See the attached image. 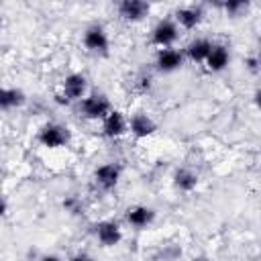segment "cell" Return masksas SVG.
<instances>
[{
  "instance_id": "obj_1",
  "label": "cell",
  "mask_w": 261,
  "mask_h": 261,
  "mask_svg": "<svg viewBox=\"0 0 261 261\" xmlns=\"http://www.w3.org/2000/svg\"><path fill=\"white\" fill-rule=\"evenodd\" d=\"M71 130L61 122H45L37 133V143L45 149H61L69 145Z\"/></svg>"
},
{
  "instance_id": "obj_2",
  "label": "cell",
  "mask_w": 261,
  "mask_h": 261,
  "mask_svg": "<svg viewBox=\"0 0 261 261\" xmlns=\"http://www.w3.org/2000/svg\"><path fill=\"white\" fill-rule=\"evenodd\" d=\"M112 110V104L110 100L104 96V94H86V98L80 100V114L86 118V120H104L108 116V112Z\"/></svg>"
},
{
  "instance_id": "obj_3",
  "label": "cell",
  "mask_w": 261,
  "mask_h": 261,
  "mask_svg": "<svg viewBox=\"0 0 261 261\" xmlns=\"http://www.w3.org/2000/svg\"><path fill=\"white\" fill-rule=\"evenodd\" d=\"M179 35H181V31H179V27L175 24L173 18H161L151 29V45H155L157 49L175 47Z\"/></svg>"
},
{
  "instance_id": "obj_4",
  "label": "cell",
  "mask_w": 261,
  "mask_h": 261,
  "mask_svg": "<svg viewBox=\"0 0 261 261\" xmlns=\"http://www.w3.org/2000/svg\"><path fill=\"white\" fill-rule=\"evenodd\" d=\"M92 232H94V239L104 249H112V247L120 245V241H122V226H120V222H116L112 218L98 220L92 226Z\"/></svg>"
},
{
  "instance_id": "obj_5",
  "label": "cell",
  "mask_w": 261,
  "mask_h": 261,
  "mask_svg": "<svg viewBox=\"0 0 261 261\" xmlns=\"http://www.w3.org/2000/svg\"><path fill=\"white\" fill-rule=\"evenodd\" d=\"M84 47L94 55H108L110 49V37L102 24H90L82 35Z\"/></svg>"
},
{
  "instance_id": "obj_6",
  "label": "cell",
  "mask_w": 261,
  "mask_h": 261,
  "mask_svg": "<svg viewBox=\"0 0 261 261\" xmlns=\"http://www.w3.org/2000/svg\"><path fill=\"white\" fill-rule=\"evenodd\" d=\"M59 94L67 100V104L80 102L88 94V77L84 73H77V71L67 73L63 77V82H61V92Z\"/></svg>"
},
{
  "instance_id": "obj_7",
  "label": "cell",
  "mask_w": 261,
  "mask_h": 261,
  "mask_svg": "<svg viewBox=\"0 0 261 261\" xmlns=\"http://www.w3.org/2000/svg\"><path fill=\"white\" fill-rule=\"evenodd\" d=\"M184 61H186L184 51L177 47L157 49V53H155V69L159 73H173V71L181 69Z\"/></svg>"
},
{
  "instance_id": "obj_8",
  "label": "cell",
  "mask_w": 261,
  "mask_h": 261,
  "mask_svg": "<svg viewBox=\"0 0 261 261\" xmlns=\"http://www.w3.org/2000/svg\"><path fill=\"white\" fill-rule=\"evenodd\" d=\"M171 18L179 27V31H194L204 20V8L200 4H186V6L175 8Z\"/></svg>"
},
{
  "instance_id": "obj_9",
  "label": "cell",
  "mask_w": 261,
  "mask_h": 261,
  "mask_svg": "<svg viewBox=\"0 0 261 261\" xmlns=\"http://www.w3.org/2000/svg\"><path fill=\"white\" fill-rule=\"evenodd\" d=\"M116 12L124 22H141L149 16L151 4L145 0H122L116 4Z\"/></svg>"
},
{
  "instance_id": "obj_10",
  "label": "cell",
  "mask_w": 261,
  "mask_h": 261,
  "mask_svg": "<svg viewBox=\"0 0 261 261\" xmlns=\"http://www.w3.org/2000/svg\"><path fill=\"white\" fill-rule=\"evenodd\" d=\"M126 133H128V118H126V114L116 110V108H112L108 112V116L102 120V135L106 139L114 141V139L124 137Z\"/></svg>"
},
{
  "instance_id": "obj_11",
  "label": "cell",
  "mask_w": 261,
  "mask_h": 261,
  "mask_svg": "<svg viewBox=\"0 0 261 261\" xmlns=\"http://www.w3.org/2000/svg\"><path fill=\"white\" fill-rule=\"evenodd\" d=\"M120 181V165L114 161L102 163L94 169V184L102 190V192H110L118 186Z\"/></svg>"
},
{
  "instance_id": "obj_12",
  "label": "cell",
  "mask_w": 261,
  "mask_h": 261,
  "mask_svg": "<svg viewBox=\"0 0 261 261\" xmlns=\"http://www.w3.org/2000/svg\"><path fill=\"white\" fill-rule=\"evenodd\" d=\"M124 220L133 228L143 230V228H147V226H151L155 222V210L151 206H145V204H135V206H128L126 208Z\"/></svg>"
},
{
  "instance_id": "obj_13",
  "label": "cell",
  "mask_w": 261,
  "mask_h": 261,
  "mask_svg": "<svg viewBox=\"0 0 261 261\" xmlns=\"http://www.w3.org/2000/svg\"><path fill=\"white\" fill-rule=\"evenodd\" d=\"M228 65H230V49L224 43H214L212 49H210V53H208V57H206V61H204L206 71L220 73Z\"/></svg>"
},
{
  "instance_id": "obj_14",
  "label": "cell",
  "mask_w": 261,
  "mask_h": 261,
  "mask_svg": "<svg viewBox=\"0 0 261 261\" xmlns=\"http://www.w3.org/2000/svg\"><path fill=\"white\" fill-rule=\"evenodd\" d=\"M126 118H128V133L135 139H147L157 130V122L147 112H135Z\"/></svg>"
},
{
  "instance_id": "obj_15",
  "label": "cell",
  "mask_w": 261,
  "mask_h": 261,
  "mask_svg": "<svg viewBox=\"0 0 261 261\" xmlns=\"http://www.w3.org/2000/svg\"><path fill=\"white\" fill-rule=\"evenodd\" d=\"M212 45H214V43H212L210 39H206V37H196V39H192L181 51H184V57L190 59L192 63H202V65H204V61H206V57H208Z\"/></svg>"
},
{
  "instance_id": "obj_16",
  "label": "cell",
  "mask_w": 261,
  "mask_h": 261,
  "mask_svg": "<svg viewBox=\"0 0 261 261\" xmlns=\"http://www.w3.org/2000/svg\"><path fill=\"white\" fill-rule=\"evenodd\" d=\"M173 188L181 194H192L196 188H198V173L192 171L190 167H179L173 171Z\"/></svg>"
},
{
  "instance_id": "obj_17",
  "label": "cell",
  "mask_w": 261,
  "mask_h": 261,
  "mask_svg": "<svg viewBox=\"0 0 261 261\" xmlns=\"http://www.w3.org/2000/svg\"><path fill=\"white\" fill-rule=\"evenodd\" d=\"M24 102V94L18 88H0V110L18 108Z\"/></svg>"
},
{
  "instance_id": "obj_18",
  "label": "cell",
  "mask_w": 261,
  "mask_h": 261,
  "mask_svg": "<svg viewBox=\"0 0 261 261\" xmlns=\"http://www.w3.org/2000/svg\"><path fill=\"white\" fill-rule=\"evenodd\" d=\"M218 6H220V8L224 10V14H228V16H241L243 12L249 10V2H247V0H226V2H220Z\"/></svg>"
},
{
  "instance_id": "obj_19",
  "label": "cell",
  "mask_w": 261,
  "mask_h": 261,
  "mask_svg": "<svg viewBox=\"0 0 261 261\" xmlns=\"http://www.w3.org/2000/svg\"><path fill=\"white\" fill-rule=\"evenodd\" d=\"M245 65H247V69H249L251 73H257V71H259V59H257V55H251V57H247Z\"/></svg>"
},
{
  "instance_id": "obj_20",
  "label": "cell",
  "mask_w": 261,
  "mask_h": 261,
  "mask_svg": "<svg viewBox=\"0 0 261 261\" xmlns=\"http://www.w3.org/2000/svg\"><path fill=\"white\" fill-rule=\"evenodd\" d=\"M67 261H94V257L88 255V253H75V255H71Z\"/></svg>"
},
{
  "instance_id": "obj_21",
  "label": "cell",
  "mask_w": 261,
  "mask_h": 261,
  "mask_svg": "<svg viewBox=\"0 0 261 261\" xmlns=\"http://www.w3.org/2000/svg\"><path fill=\"white\" fill-rule=\"evenodd\" d=\"M39 261H63L59 255H53V253H47V255H43Z\"/></svg>"
},
{
  "instance_id": "obj_22",
  "label": "cell",
  "mask_w": 261,
  "mask_h": 261,
  "mask_svg": "<svg viewBox=\"0 0 261 261\" xmlns=\"http://www.w3.org/2000/svg\"><path fill=\"white\" fill-rule=\"evenodd\" d=\"M6 212H8V204H6V200L0 196V218H2Z\"/></svg>"
},
{
  "instance_id": "obj_23",
  "label": "cell",
  "mask_w": 261,
  "mask_h": 261,
  "mask_svg": "<svg viewBox=\"0 0 261 261\" xmlns=\"http://www.w3.org/2000/svg\"><path fill=\"white\" fill-rule=\"evenodd\" d=\"M194 261H208V259H204V257H200V259H194Z\"/></svg>"
},
{
  "instance_id": "obj_24",
  "label": "cell",
  "mask_w": 261,
  "mask_h": 261,
  "mask_svg": "<svg viewBox=\"0 0 261 261\" xmlns=\"http://www.w3.org/2000/svg\"><path fill=\"white\" fill-rule=\"evenodd\" d=\"M0 27H2V22H0Z\"/></svg>"
}]
</instances>
